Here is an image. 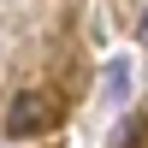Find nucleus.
Wrapping results in <instances>:
<instances>
[{
	"mask_svg": "<svg viewBox=\"0 0 148 148\" xmlns=\"http://www.w3.org/2000/svg\"><path fill=\"white\" fill-rule=\"evenodd\" d=\"M42 130H53V101L36 95V89L12 95V107H6V136H42Z\"/></svg>",
	"mask_w": 148,
	"mask_h": 148,
	"instance_id": "nucleus-1",
	"label": "nucleus"
},
{
	"mask_svg": "<svg viewBox=\"0 0 148 148\" xmlns=\"http://www.w3.org/2000/svg\"><path fill=\"white\" fill-rule=\"evenodd\" d=\"M125 95H130V59H113L107 65V101L125 107Z\"/></svg>",
	"mask_w": 148,
	"mask_h": 148,
	"instance_id": "nucleus-2",
	"label": "nucleus"
},
{
	"mask_svg": "<svg viewBox=\"0 0 148 148\" xmlns=\"http://www.w3.org/2000/svg\"><path fill=\"white\" fill-rule=\"evenodd\" d=\"M136 36H142V47H148V12H142V24H136Z\"/></svg>",
	"mask_w": 148,
	"mask_h": 148,
	"instance_id": "nucleus-3",
	"label": "nucleus"
}]
</instances>
